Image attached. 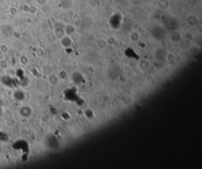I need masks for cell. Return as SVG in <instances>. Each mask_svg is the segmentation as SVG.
Segmentation results:
<instances>
[{"label": "cell", "mask_w": 202, "mask_h": 169, "mask_svg": "<svg viewBox=\"0 0 202 169\" xmlns=\"http://www.w3.org/2000/svg\"><path fill=\"white\" fill-rule=\"evenodd\" d=\"M158 7L162 9H167L169 6V3L168 0H159L158 2Z\"/></svg>", "instance_id": "cell-1"}, {"label": "cell", "mask_w": 202, "mask_h": 169, "mask_svg": "<svg viewBox=\"0 0 202 169\" xmlns=\"http://www.w3.org/2000/svg\"><path fill=\"white\" fill-rule=\"evenodd\" d=\"M187 23L191 26L196 25L198 23V18L195 15H193L192 17H191V15H189L187 18Z\"/></svg>", "instance_id": "cell-2"}, {"label": "cell", "mask_w": 202, "mask_h": 169, "mask_svg": "<svg viewBox=\"0 0 202 169\" xmlns=\"http://www.w3.org/2000/svg\"><path fill=\"white\" fill-rule=\"evenodd\" d=\"M107 41L103 39H99L97 41V46L99 48H100V49H105L106 48V47L107 46Z\"/></svg>", "instance_id": "cell-3"}, {"label": "cell", "mask_w": 202, "mask_h": 169, "mask_svg": "<svg viewBox=\"0 0 202 169\" xmlns=\"http://www.w3.org/2000/svg\"><path fill=\"white\" fill-rule=\"evenodd\" d=\"M130 39L131 40L135 41H137L139 38V34L136 31H133L132 33H131L130 34Z\"/></svg>", "instance_id": "cell-4"}]
</instances>
